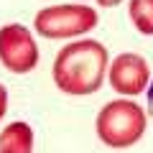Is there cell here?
<instances>
[{
	"label": "cell",
	"instance_id": "9",
	"mask_svg": "<svg viewBox=\"0 0 153 153\" xmlns=\"http://www.w3.org/2000/svg\"><path fill=\"white\" fill-rule=\"evenodd\" d=\"M148 112H151V117H153V82H151V87H148Z\"/></svg>",
	"mask_w": 153,
	"mask_h": 153
},
{
	"label": "cell",
	"instance_id": "3",
	"mask_svg": "<svg viewBox=\"0 0 153 153\" xmlns=\"http://www.w3.org/2000/svg\"><path fill=\"white\" fill-rule=\"evenodd\" d=\"M97 26V13L87 5H51L38 10L36 31L46 38L82 36Z\"/></svg>",
	"mask_w": 153,
	"mask_h": 153
},
{
	"label": "cell",
	"instance_id": "4",
	"mask_svg": "<svg viewBox=\"0 0 153 153\" xmlns=\"http://www.w3.org/2000/svg\"><path fill=\"white\" fill-rule=\"evenodd\" d=\"M0 61L13 74H28L38 64V49L28 28L18 23L0 28Z\"/></svg>",
	"mask_w": 153,
	"mask_h": 153
},
{
	"label": "cell",
	"instance_id": "5",
	"mask_svg": "<svg viewBox=\"0 0 153 153\" xmlns=\"http://www.w3.org/2000/svg\"><path fill=\"white\" fill-rule=\"evenodd\" d=\"M148 79H151V69H148V61L138 54H123L112 61V69H110V84H112L115 92L120 94H140L146 89Z\"/></svg>",
	"mask_w": 153,
	"mask_h": 153
},
{
	"label": "cell",
	"instance_id": "8",
	"mask_svg": "<svg viewBox=\"0 0 153 153\" xmlns=\"http://www.w3.org/2000/svg\"><path fill=\"white\" fill-rule=\"evenodd\" d=\"M5 107H8V89L0 84V117L5 115Z\"/></svg>",
	"mask_w": 153,
	"mask_h": 153
},
{
	"label": "cell",
	"instance_id": "10",
	"mask_svg": "<svg viewBox=\"0 0 153 153\" xmlns=\"http://www.w3.org/2000/svg\"><path fill=\"white\" fill-rule=\"evenodd\" d=\"M117 3H120V0H100L102 8H112V5H117Z\"/></svg>",
	"mask_w": 153,
	"mask_h": 153
},
{
	"label": "cell",
	"instance_id": "7",
	"mask_svg": "<svg viewBox=\"0 0 153 153\" xmlns=\"http://www.w3.org/2000/svg\"><path fill=\"white\" fill-rule=\"evenodd\" d=\"M128 13L143 36H153V0H130Z\"/></svg>",
	"mask_w": 153,
	"mask_h": 153
},
{
	"label": "cell",
	"instance_id": "2",
	"mask_svg": "<svg viewBox=\"0 0 153 153\" xmlns=\"http://www.w3.org/2000/svg\"><path fill=\"white\" fill-rule=\"evenodd\" d=\"M146 133V115L130 100H115L97 115V135L110 148H128Z\"/></svg>",
	"mask_w": 153,
	"mask_h": 153
},
{
	"label": "cell",
	"instance_id": "1",
	"mask_svg": "<svg viewBox=\"0 0 153 153\" xmlns=\"http://www.w3.org/2000/svg\"><path fill=\"white\" fill-rule=\"evenodd\" d=\"M105 71H107V49L100 41L84 38L64 46L56 54L54 82L61 92L71 97H87L102 87Z\"/></svg>",
	"mask_w": 153,
	"mask_h": 153
},
{
	"label": "cell",
	"instance_id": "6",
	"mask_svg": "<svg viewBox=\"0 0 153 153\" xmlns=\"http://www.w3.org/2000/svg\"><path fill=\"white\" fill-rule=\"evenodd\" d=\"M33 130L26 123H10L0 133V153H31Z\"/></svg>",
	"mask_w": 153,
	"mask_h": 153
}]
</instances>
